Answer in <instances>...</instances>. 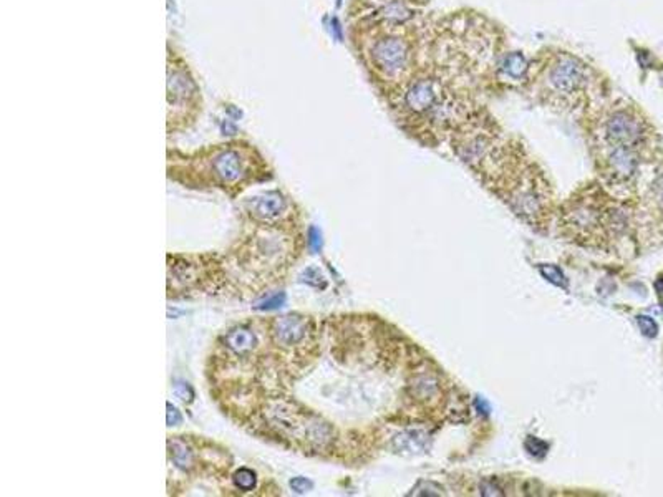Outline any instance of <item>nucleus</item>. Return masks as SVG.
I'll use <instances>...</instances> for the list:
<instances>
[{
  "label": "nucleus",
  "instance_id": "nucleus-1",
  "mask_svg": "<svg viewBox=\"0 0 663 497\" xmlns=\"http://www.w3.org/2000/svg\"><path fill=\"white\" fill-rule=\"evenodd\" d=\"M385 105L405 135L423 146L436 148L448 143L458 128L486 103L476 88L423 58L413 77L388 96Z\"/></svg>",
  "mask_w": 663,
  "mask_h": 497
},
{
  "label": "nucleus",
  "instance_id": "nucleus-2",
  "mask_svg": "<svg viewBox=\"0 0 663 497\" xmlns=\"http://www.w3.org/2000/svg\"><path fill=\"white\" fill-rule=\"evenodd\" d=\"M509 47L508 32L496 19L461 7L431 14L425 30L423 58L445 67L484 96L486 75Z\"/></svg>",
  "mask_w": 663,
  "mask_h": 497
},
{
  "label": "nucleus",
  "instance_id": "nucleus-3",
  "mask_svg": "<svg viewBox=\"0 0 663 497\" xmlns=\"http://www.w3.org/2000/svg\"><path fill=\"white\" fill-rule=\"evenodd\" d=\"M612 93V80L592 60L568 47L544 45L532 54L522 96L542 110L578 122Z\"/></svg>",
  "mask_w": 663,
  "mask_h": 497
},
{
  "label": "nucleus",
  "instance_id": "nucleus-4",
  "mask_svg": "<svg viewBox=\"0 0 663 497\" xmlns=\"http://www.w3.org/2000/svg\"><path fill=\"white\" fill-rule=\"evenodd\" d=\"M428 19L407 27L353 23V47L383 102L400 90L423 62Z\"/></svg>",
  "mask_w": 663,
  "mask_h": 497
},
{
  "label": "nucleus",
  "instance_id": "nucleus-5",
  "mask_svg": "<svg viewBox=\"0 0 663 497\" xmlns=\"http://www.w3.org/2000/svg\"><path fill=\"white\" fill-rule=\"evenodd\" d=\"M517 218L532 227H544L552 212L554 191L548 172L530 156L519 138L513 144L504 161L484 183Z\"/></svg>",
  "mask_w": 663,
  "mask_h": 497
},
{
  "label": "nucleus",
  "instance_id": "nucleus-6",
  "mask_svg": "<svg viewBox=\"0 0 663 497\" xmlns=\"http://www.w3.org/2000/svg\"><path fill=\"white\" fill-rule=\"evenodd\" d=\"M629 227V211L600 181L582 184L561 206L559 229L578 246L605 248Z\"/></svg>",
  "mask_w": 663,
  "mask_h": 497
},
{
  "label": "nucleus",
  "instance_id": "nucleus-7",
  "mask_svg": "<svg viewBox=\"0 0 663 497\" xmlns=\"http://www.w3.org/2000/svg\"><path fill=\"white\" fill-rule=\"evenodd\" d=\"M589 150L635 148L655 153V128L637 103L625 96L610 95L578 119Z\"/></svg>",
  "mask_w": 663,
  "mask_h": 497
},
{
  "label": "nucleus",
  "instance_id": "nucleus-8",
  "mask_svg": "<svg viewBox=\"0 0 663 497\" xmlns=\"http://www.w3.org/2000/svg\"><path fill=\"white\" fill-rule=\"evenodd\" d=\"M508 136L509 133H506L489 108L483 106L458 128L446 144L458 161L477 176L499 151Z\"/></svg>",
  "mask_w": 663,
  "mask_h": 497
},
{
  "label": "nucleus",
  "instance_id": "nucleus-9",
  "mask_svg": "<svg viewBox=\"0 0 663 497\" xmlns=\"http://www.w3.org/2000/svg\"><path fill=\"white\" fill-rule=\"evenodd\" d=\"M589 151L598 181L616 196L632 191L637 186L644 163L653 154L635 148H596Z\"/></svg>",
  "mask_w": 663,
  "mask_h": 497
},
{
  "label": "nucleus",
  "instance_id": "nucleus-10",
  "mask_svg": "<svg viewBox=\"0 0 663 497\" xmlns=\"http://www.w3.org/2000/svg\"><path fill=\"white\" fill-rule=\"evenodd\" d=\"M530 71H532V54L519 48H506L486 75L483 93L484 96L522 95L528 88Z\"/></svg>",
  "mask_w": 663,
  "mask_h": 497
},
{
  "label": "nucleus",
  "instance_id": "nucleus-11",
  "mask_svg": "<svg viewBox=\"0 0 663 497\" xmlns=\"http://www.w3.org/2000/svg\"><path fill=\"white\" fill-rule=\"evenodd\" d=\"M431 14V0H377L357 22L407 27L425 22Z\"/></svg>",
  "mask_w": 663,
  "mask_h": 497
},
{
  "label": "nucleus",
  "instance_id": "nucleus-12",
  "mask_svg": "<svg viewBox=\"0 0 663 497\" xmlns=\"http://www.w3.org/2000/svg\"><path fill=\"white\" fill-rule=\"evenodd\" d=\"M308 334V322L304 316L285 315L274 320L272 325V336L274 342L280 347H294L304 342Z\"/></svg>",
  "mask_w": 663,
  "mask_h": 497
},
{
  "label": "nucleus",
  "instance_id": "nucleus-13",
  "mask_svg": "<svg viewBox=\"0 0 663 497\" xmlns=\"http://www.w3.org/2000/svg\"><path fill=\"white\" fill-rule=\"evenodd\" d=\"M212 172L221 183L229 184L239 181L244 178V159L239 151L227 148V150H221L212 158Z\"/></svg>",
  "mask_w": 663,
  "mask_h": 497
},
{
  "label": "nucleus",
  "instance_id": "nucleus-14",
  "mask_svg": "<svg viewBox=\"0 0 663 497\" xmlns=\"http://www.w3.org/2000/svg\"><path fill=\"white\" fill-rule=\"evenodd\" d=\"M285 207V199L279 192H265L264 196L254 198L251 203L252 216L257 219L271 220L276 219Z\"/></svg>",
  "mask_w": 663,
  "mask_h": 497
},
{
  "label": "nucleus",
  "instance_id": "nucleus-15",
  "mask_svg": "<svg viewBox=\"0 0 663 497\" xmlns=\"http://www.w3.org/2000/svg\"><path fill=\"white\" fill-rule=\"evenodd\" d=\"M441 395V382L433 373H420L412 383V396L418 402L435 403Z\"/></svg>",
  "mask_w": 663,
  "mask_h": 497
},
{
  "label": "nucleus",
  "instance_id": "nucleus-16",
  "mask_svg": "<svg viewBox=\"0 0 663 497\" xmlns=\"http://www.w3.org/2000/svg\"><path fill=\"white\" fill-rule=\"evenodd\" d=\"M226 347L236 355H246L256 347V335L246 327L232 328L226 335Z\"/></svg>",
  "mask_w": 663,
  "mask_h": 497
},
{
  "label": "nucleus",
  "instance_id": "nucleus-17",
  "mask_svg": "<svg viewBox=\"0 0 663 497\" xmlns=\"http://www.w3.org/2000/svg\"><path fill=\"white\" fill-rule=\"evenodd\" d=\"M170 450H171V458L175 461V464L181 469H190L192 466V452L190 451V448H186V444L181 443V441H175V443H170Z\"/></svg>",
  "mask_w": 663,
  "mask_h": 497
},
{
  "label": "nucleus",
  "instance_id": "nucleus-18",
  "mask_svg": "<svg viewBox=\"0 0 663 497\" xmlns=\"http://www.w3.org/2000/svg\"><path fill=\"white\" fill-rule=\"evenodd\" d=\"M539 272H541L542 277H544L546 280H549V282H552L554 286L562 287L564 290H568V288H569L568 279H565L564 272H562L559 267H556V266H539Z\"/></svg>",
  "mask_w": 663,
  "mask_h": 497
},
{
  "label": "nucleus",
  "instance_id": "nucleus-19",
  "mask_svg": "<svg viewBox=\"0 0 663 497\" xmlns=\"http://www.w3.org/2000/svg\"><path fill=\"white\" fill-rule=\"evenodd\" d=\"M256 472L251 471L247 467H240L239 471L234 474V484L236 487H239L240 491H252L256 486Z\"/></svg>",
  "mask_w": 663,
  "mask_h": 497
},
{
  "label": "nucleus",
  "instance_id": "nucleus-20",
  "mask_svg": "<svg viewBox=\"0 0 663 497\" xmlns=\"http://www.w3.org/2000/svg\"><path fill=\"white\" fill-rule=\"evenodd\" d=\"M524 446H526V450H528L529 454L534 456V458H544L546 452H548V450H549V446L544 443V441L534 438V436H529V438L526 439Z\"/></svg>",
  "mask_w": 663,
  "mask_h": 497
},
{
  "label": "nucleus",
  "instance_id": "nucleus-21",
  "mask_svg": "<svg viewBox=\"0 0 663 497\" xmlns=\"http://www.w3.org/2000/svg\"><path fill=\"white\" fill-rule=\"evenodd\" d=\"M637 323H638V328H640L642 334H644L645 336H649V338H653V336L657 335L658 325L653 319H650V316H647V315L637 316Z\"/></svg>",
  "mask_w": 663,
  "mask_h": 497
},
{
  "label": "nucleus",
  "instance_id": "nucleus-22",
  "mask_svg": "<svg viewBox=\"0 0 663 497\" xmlns=\"http://www.w3.org/2000/svg\"><path fill=\"white\" fill-rule=\"evenodd\" d=\"M285 303V294H276V295H272V297H269V299H264L262 302H259L256 305L257 310H276V308H279V307H282Z\"/></svg>",
  "mask_w": 663,
  "mask_h": 497
},
{
  "label": "nucleus",
  "instance_id": "nucleus-23",
  "mask_svg": "<svg viewBox=\"0 0 663 497\" xmlns=\"http://www.w3.org/2000/svg\"><path fill=\"white\" fill-rule=\"evenodd\" d=\"M291 487H292V491L297 492V494H304V492L311 491V489L313 487V484L305 478H294L291 481Z\"/></svg>",
  "mask_w": 663,
  "mask_h": 497
},
{
  "label": "nucleus",
  "instance_id": "nucleus-24",
  "mask_svg": "<svg viewBox=\"0 0 663 497\" xmlns=\"http://www.w3.org/2000/svg\"><path fill=\"white\" fill-rule=\"evenodd\" d=\"M176 395H178L183 402H191L194 393H192V388L188 383H178L176 384Z\"/></svg>",
  "mask_w": 663,
  "mask_h": 497
},
{
  "label": "nucleus",
  "instance_id": "nucleus-25",
  "mask_svg": "<svg viewBox=\"0 0 663 497\" xmlns=\"http://www.w3.org/2000/svg\"><path fill=\"white\" fill-rule=\"evenodd\" d=\"M181 423H183L181 413L176 410L171 403H168V424H170V426H178Z\"/></svg>",
  "mask_w": 663,
  "mask_h": 497
},
{
  "label": "nucleus",
  "instance_id": "nucleus-26",
  "mask_svg": "<svg viewBox=\"0 0 663 497\" xmlns=\"http://www.w3.org/2000/svg\"><path fill=\"white\" fill-rule=\"evenodd\" d=\"M308 244H311L313 252L320 251L322 240H320V232H319V229H317V227H311V231H308Z\"/></svg>",
  "mask_w": 663,
  "mask_h": 497
},
{
  "label": "nucleus",
  "instance_id": "nucleus-27",
  "mask_svg": "<svg viewBox=\"0 0 663 497\" xmlns=\"http://www.w3.org/2000/svg\"><path fill=\"white\" fill-rule=\"evenodd\" d=\"M655 290H657L658 297L663 300V274L658 275L657 280H655Z\"/></svg>",
  "mask_w": 663,
  "mask_h": 497
}]
</instances>
